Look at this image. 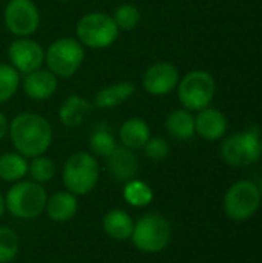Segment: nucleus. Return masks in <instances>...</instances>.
<instances>
[{
  "mask_svg": "<svg viewBox=\"0 0 262 263\" xmlns=\"http://www.w3.org/2000/svg\"><path fill=\"white\" fill-rule=\"evenodd\" d=\"M8 136L19 154L26 159H32L46 154L53 145L54 131L45 116L32 111H23L9 120Z\"/></svg>",
  "mask_w": 262,
  "mask_h": 263,
  "instance_id": "f257e3e1",
  "label": "nucleus"
},
{
  "mask_svg": "<svg viewBox=\"0 0 262 263\" xmlns=\"http://www.w3.org/2000/svg\"><path fill=\"white\" fill-rule=\"evenodd\" d=\"M86 49L76 37H59L45 48V68L59 80L71 79L85 62Z\"/></svg>",
  "mask_w": 262,
  "mask_h": 263,
  "instance_id": "f03ea898",
  "label": "nucleus"
},
{
  "mask_svg": "<svg viewBox=\"0 0 262 263\" xmlns=\"http://www.w3.org/2000/svg\"><path fill=\"white\" fill-rule=\"evenodd\" d=\"M99 176L100 166L97 157L88 151H77L66 159L62 171V182L66 191L79 197L90 194L96 188Z\"/></svg>",
  "mask_w": 262,
  "mask_h": 263,
  "instance_id": "7ed1b4c3",
  "label": "nucleus"
},
{
  "mask_svg": "<svg viewBox=\"0 0 262 263\" xmlns=\"http://www.w3.org/2000/svg\"><path fill=\"white\" fill-rule=\"evenodd\" d=\"M120 31L111 14L91 11L83 14L76 23V39L85 49H107L117 42Z\"/></svg>",
  "mask_w": 262,
  "mask_h": 263,
  "instance_id": "20e7f679",
  "label": "nucleus"
},
{
  "mask_svg": "<svg viewBox=\"0 0 262 263\" xmlns=\"http://www.w3.org/2000/svg\"><path fill=\"white\" fill-rule=\"evenodd\" d=\"M46 200L48 194L43 185L34 180H19L8 190L5 206L14 217L31 220L45 211Z\"/></svg>",
  "mask_w": 262,
  "mask_h": 263,
  "instance_id": "39448f33",
  "label": "nucleus"
},
{
  "mask_svg": "<svg viewBox=\"0 0 262 263\" xmlns=\"http://www.w3.org/2000/svg\"><path fill=\"white\" fill-rule=\"evenodd\" d=\"M178 99L182 108L198 112L212 105L216 94V82L205 69H193L179 79Z\"/></svg>",
  "mask_w": 262,
  "mask_h": 263,
  "instance_id": "423d86ee",
  "label": "nucleus"
},
{
  "mask_svg": "<svg viewBox=\"0 0 262 263\" xmlns=\"http://www.w3.org/2000/svg\"><path fill=\"white\" fill-rule=\"evenodd\" d=\"M171 225L170 222L156 213L144 214L137 222H134L131 242L144 254H156L165 250L171 240Z\"/></svg>",
  "mask_w": 262,
  "mask_h": 263,
  "instance_id": "0eeeda50",
  "label": "nucleus"
},
{
  "mask_svg": "<svg viewBox=\"0 0 262 263\" xmlns=\"http://www.w3.org/2000/svg\"><path fill=\"white\" fill-rule=\"evenodd\" d=\"M261 156V134L253 126L229 136L221 145L222 160L235 168L249 166L258 162Z\"/></svg>",
  "mask_w": 262,
  "mask_h": 263,
  "instance_id": "6e6552de",
  "label": "nucleus"
},
{
  "mask_svg": "<svg viewBox=\"0 0 262 263\" xmlns=\"http://www.w3.org/2000/svg\"><path fill=\"white\" fill-rule=\"evenodd\" d=\"M259 186L252 180L233 183L224 196V211L235 222L252 219L261 206Z\"/></svg>",
  "mask_w": 262,
  "mask_h": 263,
  "instance_id": "1a4fd4ad",
  "label": "nucleus"
},
{
  "mask_svg": "<svg viewBox=\"0 0 262 263\" xmlns=\"http://www.w3.org/2000/svg\"><path fill=\"white\" fill-rule=\"evenodd\" d=\"M3 23L14 37H32L40 28V9L34 0H8Z\"/></svg>",
  "mask_w": 262,
  "mask_h": 263,
  "instance_id": "9d476101",
  "label": "nucleus"
},
{
  "mask_svg": "<svg viewBox=\"0 0 262 263\" xmlns=\"http://www.w3.org/2000/svg\"><path fill=\"white\" fill-rule=\"evenodd\" d=\"M8 63L25 76L45 66V48L32 37H14L6 51Z\"/></svg>",
  "mask_w": 262,
  "mask_h": 263,
  "instance_id": "9b49d317",
  "label": "nucleus"
},
{
  "mask_svg": "<svg viewBox=\"0 0 262 263\" xmlns=\"http://www.w3.org/2000/svg\"><path fill=\"white\" fill-rule=\"evenodd\" d=\"M181 74L178 66L171 62H154L151 63L141 77V85L144 91L150 96L162 97L176 91Z\"/></svg>",
  "mask_w": 262,
  "mask_h": 263,
  "instance_id": "f8f14e48",
  "label": "nucleus"
},
{
  "mask_svg": "<svg viewBox=\"0 0 262 263\" xmlns=\"http://www.w3.org/2000/svg\"><path fill=\"white\" fill-rule=\"evenodd\" d=\"M20 88L25 96L32 102H46L49 100L59 88V79L45 66L22 76Z\"/></svg>",
  "mask_w": 262,
  "mask_h": 263,
  "instance_id": "ddd939ff",
  "label": "nucleus"
},
{
  "mask_svg": "<svg viewBox=\"0 0 262 263\" xmlns=\"http://www.w3.org/2000/svg\"><path fill=\"white\" fill-rule=\"evenodd\" d=\"M227 128H229L227 117L218 108L207 106L195 114L196 134L207 142H216L222 139L227 133Z\"/></svg>",
  "mask_w": 262,
  "mask_h": 263,
  "instance_id": "4468645a",
  "label": "nucleus"
},
{
  "mask_svg": "<svg viewBox=\"0 0 262 263\" xmlns=\"http://www.w3.org/2000/svg\"><path fill=\"white\" fill-rule=\"evenodd\" d=\"M105 160L110 176L122 183L134 179L139 171V159L136 156V151L122 145H117L116 149Z\"/></svg>",
  "mask_w": 262,
  "mask_h": 263,
  "instance_id": "2eb2a0df",
  "label": "nucleus"
},
{
  "mask_svg": "<svg viewBox=\"0 0 262 263\" xmlns=\"http://www.w3.org/2000/svg\"><path fill=\"white\" fill-rule=\"evenodd\" d=\"M136 92V85L130 80H119L100 88L93 97V106L97 109H111L128 102Z\"/></svg>",
  "mask_w": 262,
  "mask_h": 263,
  "instance_id": "dca6fc26",
  "label": "nucleus"
},
{
  "mask_svg": "<svg viewBox=\"0 0 262 263\" xmlns=\"http://www.w3.org/2000/svg\"><path fill=\"white\" fill-rule=\"evenodd\" d=\"M93 108H94L93 103L88 102L83 96L71 94L59 106L57 117L63 126L76 128L85 122V119L91 114Z\"/></svg>",
  "mask_w": 262,
  "mask_h": 263,
  "instance_id": "f3484780",
  "label": "nucleus"
},
{
  "mask_svg": "<svg viewBox=\"0 0 262 263\" xmlns=\"http://www.w3.org/2000/svg\"><path fill=\"white\" fill-rule=\"evenodd\" d=\"M117 137L122 146L130 148L133 151L142 149L144 145L151 137V129L147 120L141 117H130L119 126Z\"/></svg>",
  "mask_w": 262,
  "mask_h": 263,
  "instance_id": "a211bd4d",
  "label": "nucleus"
},
{
  "mask_svg": "<svg viewBox=\"0 0 262 263\" xmlns=\"http://www.w3.org/2000/svg\"><path fill=\"white\" fill-rule=\"evenodd\" d=\"M79 210L77 196L69 191H57L48 197L45 205L46 216L57 223H63L71 220Z\"/></svg>",
  "mask_w": 262,
  "mask_h": 263,
  "instance_id": "6ab92c4d",
  "label": "nucleus"
},
{
  "mask_svg": "<svg viewBox=\"0 0 262 263\" xmlns=\"http://www.w3.org/2000/svg\"><path fill=\"white\" fill-rule=\"evenodd\" d=\"M102 227L108 237H111L113 240H117V242H124V240L131 239L134 220L131 219V216L127 211L114 208V210H110L103 216Z\"/></svg>",
  "mask_w": 262,
  "mask_h": 263,
  "instance_id": "aec40b11",
  "label": "nucleus"
},
{
  "mask_svg": "<svg viewBox=\"0 0 262 263\" xmlns=\"http://www.w3.org/2000/svg\"><path fill=\"white\" fill-rule=\"evenodd\" d=\"M165 129L176 140H181V142L190 140L196 134L195 112H191L182 106L178 109H173L165 119Z\"/></svg>",
  "mask_w": 262,
  "mask_h": 263,
  "instance_id": "412c9836",
  "label": "nucleus"
},
{
  "mask_svg": "<svg viewBox=\"0 0 262 263\" xmlns=\"http://www.w3.org/2000/svg\"><path fill=\"white\" fill-rule=\"evenodd\" d=\"M29 159L23 157L17 151H8L0 156V179L5 182L15 183L23 180L28 174Z\"/></svg>",
  "mask_w": 262,
  "mask_h": 263,
  "instance_id": "4be33fe9",
  "label": "nucleus"
},
{
  "mask_svg": "<svg viewBox=\"0 0 262 263\" xmlns=\"http://www.w3.org/2000/svg\"><path fill=\"white\" fill-rule=\"evenodd\" d=\"M153 197H154V194H153L151 186L136 177L128 180L124 186V199L128 205H131L134 208H144V206L150 205Z\"/></svg>",
  "mask_w": 262,
  "mask_h": 263,
  "instance_id": "5701e85b",
  "label": "nucleus"
},
{
  "mask_svg": "<svg viewBox=\"0 0 262 263\" xmlns=\"http://www.w3.org/2000/svg\"><path fill=\"white\" fill-rule=\"evenodd\" d=\"M117 146L114 134L105 125L97 126L90 136V153L96 157L107 159Z\"/></svg>",
  "mask_w": 262,
  "mask_h": 263,
  "instance_id": "b1692460",
  "label": "nucleus"
},
{
  "mask_svg": "<svg viewBox=\"0 0 262 263\" xmlns=\"http://www.w3.org/2000/svg\"><path fill=\"white\" fill-rule=\"evenodd\" d=\"M20 82L22 76L8 62H0V105L14 99L20 89Z\"/></svg>",
  "mask_w": 262,
  "mask_h": 263,
  "instance_id": "393cba45",
  "label": "nucleus"
},
{
  "mask_svg": "<svg viewBox=\"0 0 262 263\" xmlns=\"http://www.w3.org/2000/svg\"><path fill=\"white\" fill-rule=\"evenodd\" d=\"M114 23L117 25L120 32L133 31L141 23V9L133 3H120L111 12Z\"/></svg>",
  "mask_w": 262,
  "mask_h": 263,
  "instance_id": "a878e982",
  "label": "nucleus"
},
{
  "mask_svg": "<svg viewBox=\"0 0 262 263\" xmlns=\"http://www.w3.org/2000/svg\"><path fill=\"white\" fill-rule=\"evenodd\" d=\"M28 174L31 176V179L40 185L48 183L54 179L56 176V163L53 162V159L43 156H37L29 159V165H28Z\"/></svg>",
  "mask_w": 262,
  "mask_h": 263,
  "instance_id": "bb28decb",
  "label": "nucleus"
},
{
  "mask_svg": "<svg viewBox=\"0 0 262 263\" xmlns=\"http://www.w3.org/2000/svg\"><path fill=\"white\" fill-rule=\"evenodd\" d=\"M20 240L9 227H0V263H11L19 254Z\"/></svg>",
  "mask_w": 262,
  "mask_h": 263,
  "instance_id": "cd10ccee",
  "label": "nucleus"
},
{
  "mask_svg": "<svg viewBox=\"0 0 262 263\" xmlns=\"http://www.w3.org/2000/svg\"><path fill=\"white\" fill-rule=\"evenodd\" d=\"M142 151H144V154H145L147 159L154 160V162H161V160H164V159L168 157V154H170V145H168V142L164 137H158V136L153 137L151 136L148 139V142L144 145Z\"/></svg>",
  "mask_w": 262,
  "mask_h": 263,
  "instance_id": "c85d7f7f",
  "label": "nucleus"
},
{
  "mask_svg": "<svg viewBox=\"0 0 262 263\" xmlns=\"http://www.w3.org/2000/svg\"><path fill=\"white\" fill-rule=\"evenodd\" d=\"M8 128H9V120L8 117L0 111V140H3L8 136Z\"/></svg>",
  "mask_w": 262,
  "mask_h": 263,
  "instance_id": "c756f323",
  "label": "nucleus"
},
{
  "mask_svg": "<svg viewBox=\"0 0 262 263\" xmlns=\"http://www.w3.org/2000/svg\"><path fill=\"white\" fill-rule=\"evenodd\" d=\"M5 211H6V206H5V197H3V196H2V193H0V219L3 217Z\"/></svg>",
  "mask_w": 262,
  "mask_h": 263,
  "instance_id": "7c9ffc66",
  "label": "nucleus"
},
{
  "mask_svg": "<svg viewBox=\"0 0 262 263\" xmlns=\"http://www.w3.org/2000/svg\"><path fill=\"white\" fill-rule=\"evenodd\" d=\"M56 2H60V3H69V2H73V0H56Z\"/></svg>",
  "mask_w": 262,
  "mask_h": 263,
  "instance_id": "2f4dec72",
  "label": "nucleus"
},
{
  "mask_svg": "<svg viewBox=\"0 0 262 263\" xmlns=\"http://www.w3.org/2000/svg\"><path fill=\"white\" fill-rule=\"evenodd\" d=\"M258 186H259V191H261V197H262V180H261V183H259Z\"/></svg>",
  "mask_w": 262,
  "mask_h": 263,
  "instance_id": "473e14b6",
  "label": "nucleus"
},
{
  "mask_svg": "<svg viewBox=\"0 0 262 263\" xmlns=\"http://www.w3.org/2000/svg\"><path fill=\"white\" fill-rule=\"evenodd\" d=\"M261 148H262V136H261Z\"/></svg>",
  "mask_w": 262,
  "mask_h": 263,
  "instance_id": "72a5a7b5",
  "label": "nucleus"
}]
</instances>
